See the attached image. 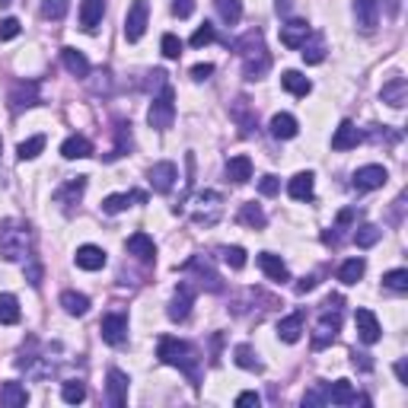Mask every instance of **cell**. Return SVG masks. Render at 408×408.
Masks as SVG:
<instances>
[{
    "label": "cell",
    "mask_w": 408,
    "mask_h": 408,
    "mask_svg": "<svg viewBox=\"0 0 408 408\" xmlns=\"http://www.w3.org/2000/svg\"><path fill=\"white\" fill-rule=\"evenodd\" d=\"M313 288H316V278H300L297 281V290H300V294H310Z\"/></svg>",
    "instance_id": "obj_57"
},
{
    "label": "cell",
    "mask_w": 408,
    "mask_h": 408,
    "mask_svg": "<svg viewBox=\"0 0 408 408\" xmlns=\"http://www.w3.org/2000/svg\"><path fill=\"white\" fill-rule=\"evenodd\" d=\"M99 335H102V341H109V345H125V338H128V316L106 313L102 322H99Z\"/></svg>",
    "instance_id": "obj_5"
},
{
    "label": "cell",
    "mask_w": 408,
    "mask_h": 408,
    "mask_svg": "<svg viewBox=\"0 0 408 408\" xmlns=\"http://www.w3.org/2000/svg\"><path fill=\"white\" fill-rule=\"evenodd\" d=\"M128 373H121V370H109V383H106V393H109V405L112 408H121L125 402H128Z\"/></svg>",
    "instance_id": "obj_11"
},
{
    "label": "cell",
    "mask_w": 408,
    "mask_h": 408,
    "mask_svg": "<svg viewBox=\"0 0 408 408\" xmlns=\"http://www.w3.org/2000/svg\"><path fill=\"white\" fill-rule=\"evenodd\" d=\"M61 306H64L70 316H86V313H90V297L77 294V290H64V294H61Z\"/></svg>",
    "instance_id": "obj_30"
},
{
    "label": "cell",
    "mask_w": 408,
    "mask_h": 408,
    "mask_svg": "<svg viewBox=\"0 0 408 408\" xmlns=\"http://www.w3.org/2000/svg\"><path fill=\"white\" fill-rule=\"evenodd\" d=\"M288 195L294 201H310L313 198V173H297L288 185Z\"/></svg>",
    "instance_id": "obj_29"
},
{
    "label": "cell",
    "mask_w": 408,
    "mask_h": 408,
    "mask_svg": "<svg viewBox=\"0 0 408 408\" xmlns=\"http://www.w3.org/2000/svg\"><path fill=\"white\" fill-rule=\"evenodd\" d=\"M157 357L163 363H169V367H179L185 377H189L191 386H201V367H198V351L195 345H189V341L182 338H159L157 345Z\"/></svg>",
    "instance_id": "obj_1"
},
{
    "label": "cell",
    "mask_w": 408,
    "mask_h": 408,
    "mask_svg": "<svg viewBox=\"0 0 408 408\" xmlns=\"http://www.w3.org/2000/svg\"><path fill=\"white\" fill-rule=\"evenodd\" d=\"M395 377H399V383H408V363L405 361L395 363Z\"/></svg>",
    "instance_id": "obj_58"
},
{
    "label": "cell",
    "mask_w": 408,
    "mask_h": 408,
    "mask_svg": "<svg viewBox=\"0 0 408 408\" xmlns=\"http://www.w3.org/2000/svg\"><path fill=\"white\" fill-rule=\"evenodd\" d=\"M258 268H262L265 274L272 281H278V284H284V281H290V272H288V265L281 262V256H274V252H262L258 256Z\"/></svg>",
    "instance_id": "obj_19"
},
{
    "label": "cell",
    "mask_w": 408,
    "mask_h": 408,
    "mask_svg": "<svg viewBox=\"0 0 408 408\" xmlns=\"http://www.w3.org/2000/svg\"><path fill=\"white\" fill-rule=\"evenodd\" d=\"M173 13L179 16V19H189V16L195 13V0H173Z\"/></svg>",
    "instance_id": "obj_50"
},
{
    "label": "cell",
    "mask_w": 408,
    "mask_h": 408,
    "mask_svg": "<svg viewBox=\"0 0 408 408\" xmlns=\"http://www.w3.org/2000/svg\"><path fill=\"white\" fill-rule=\"evenodd\" d=\"M70 10V0H45L42 3V16L45 19H64Z\"/></svg>",
    "instance_id": "obj_44"
},
{
    "label": "cell",
    "mask_w": 408,
    "mask_h": 408,
    "mask_svg": "<svg viewBox=\"0 0 408 408\" xmlns=\"http://www.w3.org/2000/svg\"><path fill=\"white\" fill-rule=\"evenodd\" d=\"M233 361H236V367H242V370H262V361L256 357L252 345H236V348H233Z\"/></svg>",
    "instance_id": "obj_36"
},
{
    "label": "cell",
    "mask_w": 408,
    "mask_h": 408,
    "mask_svg": "<svg viewBox=\"0 0 408 408\" xmlns=\"http://www.w3.org/2000/svg\"><path fill=\"white\" fill-rule=\"evenodd\" d=\"M354 19L363 32H373L377 29V19H379V7L377 0H354Z\"/></svg>",
    "instance_id": "obj_18"
},
{
    "label": "cell",
    "mask_w": 408,
    "mask_h": 408,
    "mask_svg": "<svg viewBox=\"0 0 408 408\" xmlns=\"http://www.w3.org/2000/svg\"><path fill=\"white\" fill-rule=\"evenodd\" d=\"M325 399L332 402V405H354L357 393H354V386H351L348 379H335L332 386H325Z\"/></svg>",
    "instance_id": "obj_20"
},
{
    "label": "cell",
    "mask_w": 408,
    "mask_h": 408,
    "mask_svg": "<svg viewBox=\"0 0 408 408\" xmlns=\"http://www.w3.org/2000/svg\"><path fill=\"white\" fill-rule=\"evenodd\" d=\"M383 288L395 290V294H405V290H408V272H405V268L386 272V274H383Z\"/></svg>",
    "instance_id": "obj_40"
},
{
    "label": "cell",
    "mask_w": 408,
    "mask_h": 408,
    "mask_svg": "<svg viewBox=\"0 0 408 408\" xmlns=\"http://www.w3.org/2000/svg\"><path fill=\"white\" fill-rule=\"evenodd\" d=\"M303 335V313H290V316H284L278 322V338L288 341V345H294V341H300Z\"/></svg>",
    "instance_id": "obj_25"
},
{
    "label": "cell",
    "mask_w": 408,
    "mask_h": 408,
    "mask_svg": "<svg viewBox=\"0 0 408 408\" xmlns=\"http://www.w3.org/2000/svg\"><path fill=\"white\" fill-rule=\"evenodd\" d=\"M32 252V230L23 220H3L0 223V256L7 262H26Z\"/></svg>",
    "instance_id": "obj_2"
},
{
    "label": "cell",
    "mask_w": 408,
    "mask_h": 408,
    "mask_svg": "<svg viewBox=\"0 0 408 408\" xmlns=\"http://www.w3.org/2000/svg\"><path fill=\"white\" fill-rule=\"evenodd\" d=\"M175 179H179V166H175V163H169V159L153 163V166H150V185H153V191H159V195L173 191Z\"/></svg>",
    "instance_id": "obj_7"
},
{
    "label": "cell",
    "mask_w": 408,
    "mask_h": 408,
    "mask_svg": "<svg viewBox=\"0 0 408 408\" xmlns=\"http://www.w3.org/2000/svg\"><path fill=\"white\" fill-rule=\"evenodd\" d=\"M0 147H3V141H0Z\"/></svg>",
    "instance_id": "obj_60"
},
{
    "label": "cell",
    "mask_w": 408,
    "mask_h": 408,
    "mask_svg": "<svg viewBox=\"0 0 408 408\" xmlns=\"http://www.w3.org/2000/svg\"><path fill=\"white\" fill-rule=\"evenodd\" d=\"M19 322V303L13 294H0V325H16Z\"/></svg>",
    "instance_id": "obj_37"
},
{
    "label": "cell",
    "mask_w": 408,
    "mask_h": 408,
    "mask_svg": "<svg viewBox=\"0 0 408 408\" xmlns=\"http://www.w3.org/2000/svg\"><path fill=\"white\" fill-rule=\"evenodd\" d=\"M102 13H106V0H84L80 3V26H84V32H96V26L102 23Z\"/></svg>",
    "instance_id": "obj_16"
},
{
    "label": "cell",
    "mask_w": 408,
    "mask_h": 408,
    "mask_svg": "<svg viewBox=\"0 0 408 408\" xmlns=\"http://www.w3.org/2000/svg\"><path fill=\"white\" fill-rule=\"evenodd\" d=\"M268 68H272V58L265 54V48H258V52L246 54V64H242V77H246V80H262V77L268 74Z\"/></svg>",
    "instance_id": "obj_15"
},
{
    "label": "cell",
    "mask_w": 408,
    "mask_h": 408,
    "mask_svg": "<svg viewBox=\"0 0 408 408\" xmlns=\"http://www.w3.org/2000/svg\"><path fill=\"white\" fill-rule=\"evenodd\" d=\"M19 36V19L7 16V19H0V38H16Z\"/></svg>",
    "instance_id": "obj_49"
},
{
    "label": "cell",
    "mask_w": 408,
    "mask_h": 408,
    "mask_svg": "<svg viewBox=\"0 0 408 408\" xmlns=\"http://www.w3.org/2000/svg\"><path fill=\"white\" fill-rule=\"evenodd\" d=\"M191 303H195V290H191V284H179V290H175V297L169 300V310L166 316L173 319V322H182V319H189L191 313Z\"/></svg>",
    "instance_id": "obj_10"
},
{
    "label": "cell",
    "mask_w": 408,
    "mask_h": 408,
    "mask_svg": "<svg viewBox=\"0 0 408 408\" xmlns=\"http://www.w3.org/2000/svg\"><path fill=\"white\" fill-rule=\"evenodd\" d=\"M144 191H131V195H109L106 201H102V211L106 214H121V211H128L131 201H144Z\"/></svg>",
    "instance_id": "obj_33"
},
{
    "label": "cell",
    "mask_w": 408,
    "mask_h": 408,
    "mask_svg": "<svg viewBox=\"0 0 408 408\" xmlns=\"http://www.w3.org/2000/svg\"><path fill=\"white\" fill-rule=\"evenodd\" d=\"M379 96H383L386 106L402 109L408 102V80H405V77H393V80L383 86V93H379Z\"/></svg>",
    "instance_id": "obj_14"
},
{
    "label": "cell",
    "mask_w": 408,
    "mask_h": 408,
    "mask_svg": "<svg viewBox=\"0 0 408 408\" xmlns=\"http://www.w3.org/2000/svg\"><path fill=\"white\" fill-rule=\"evenodd\" d=\"M214 38H217V36H214V26H211V23H204V26H198L195 36L189 38V45H191V48H204V45H211Z\"/></svg>",
    "instance_id": "obj_45"
},
{
    "label": "cell",
    "mask_w": 408,
    "mask_h": 408,
    "mask_svg": "<svg viewBox=\"0 0 408 408\" xmlns=\"http://www.w3.org/2000/svg\"><path fill=\"white\" fill-rule=\"evenodd\" d=\"M61 399L68 402V405H80V402L86 399V386L80 383V379H70V383H64V389H61Z\"/></svg>",
    "instance_id": "obj_39"
},
{
    "label": "cell",
    "mask_w": 408,
    "mask_h": 408,
    "mask_svg": "<svg viewBox=\"0 0 408 408\" xmlns=\"http://www.w3.org/2000/svg\"><path fill=\"white\" fill-rule=\"evenodd\" d=\"M281 86H284L288 93H294V96H310V90H313V84L300 74V70H284V77H281Z\"/></svg>",
    "instance_id": "obj_31"
},
{
    "label": "cell",
    "mask_w": 408,
    "mask_h": 408,
    "mask_svg": "<svg viewBox=\"0 0 408 408\" xmlns=\"http://www.w3.org/2000/svg\"><path fill=\"white\" fill-rule=\"evenodd\" d=\"M36 102H38V84H19L10 93V109L13 112H23V109L36 106Z\"/></svg>",
    "instance_id": "obj_21"
},
{
    "label": "cell",
    "mask_w": 408,
    "mask_h": 408,
    "mask_svg": "<svg viewBox=\"0 0 408 408\" xmlns=\"http://www.w3.org/2000/svg\"><path fill=\"white\" fill-rule=\"evenodd\" d=\"M227 179L236 182V185H242V182H249L252 179V159L249 157H230L227 159Z\"/></svg>",
    "instance_id": "obj_26"
},
{
    "label": "cell",
    "mask_w": 408,
    "mask_h": 408,
    "mask_svg": "<svg viewBox=\"0 0 408 408\" xmlns=\"http://www.w3.org/2000/svg\"><path fill=\"white\" fill-rule=\"evenodd\" d=\"M354 220H357V211L354 207H348V211L338 214V227H348V223H354Z\"/></svg>",
    "instance_id": "obj_56"
},
{
    "label": "cell",
    "mask_w": 408,
    "mask_h": 408,
    "mask_svg": "<svg viewBox=\"0 0 408 408\" xmlns=\"http://www.w3.org/2000/svg\"><path fill=\"white\" fill-rule=\"evenodd\" d=\"M258 402H262V399H258V393H240V395H236V405H240V408L258 405Z\"/></svg>",
    "instance_id": "obj_55"
},
{
    "label": "cell",
    "mask_w": 408,
    "mask_h": 408,
    "mask_svg": "<svg viewBox=\"0 0 408 408\" xmlns=\"http://www.w3.org/2000/svg\"><path fill=\"white\" fill-rule=\"evenodd\" d=\"M217 3V13H220V19L227 26H236L242 19V3L240 0H214Z\"/></svg>",
    "instance_id": "obj_38"
},
{
    "label": "cell",
    "mask_w": 408,
    "mask_h": 408,
    "mask_svg": "<svg viewBox=\"0 0 408 408\" xmlns=\"http://www.w3.org/2000/svg\"><path fill=\"white\" fill-rule=\"evenodd\" d=\"M310 36H313V29L306 19H288V23L281 26V42H284L290 52H300V48L310 42Z\"/></svg>",
    "instance_id": "obj_6"
},
{
    "label": "cell",
    "mask_w": 408,
    "mask_h": 408,
    "mask_svg": "<svg viewBox=\"0 0 408 408\" xmlns=\"http://www.w3.org/2000/svg\"><path fill=\"white\" fill-rule=\"evenodd\" d=\"M0 402L7 408H26V402H29V393H26L23 383H3V389H0Z\"/></svg>",
    "instance_id": "obj_27"
},
{
    "label": "cell",
    "mask_w": 408,
    "mask_h": 408,
    "mask_svg": "<svg viewBox=\"0 0 408 408\" xmlns=\"http://www.w3.org/2000/svg\"><path fill=\"white\" fill-rule=\"evenodd\" d=\"M182 272H198V278H201V284L207 290H223V281H220V274L214 272L211 265H207V258H201V256H195V258H189V262L182 265Z\"/></svg>",
    "instance_id": "obj_9"
},
{
    "label": "cell",
    "mask_w": 408,
    "mask_h": 408,
    "mask_svg": "<svg viewBox=\"0 0 408 408\" xmlns=\"http://www.w3.org/2000/svg\"><path fill=\"white\" fill-rule=\"evenodd\" d=\"M93 153V144L84 134H70L64 144H61V157L64 159H86Z\"/></svg>",
    "instance_id": "obj_24"
},
{
    "label": "cell",
    "mask_w": 408,
    "mask_h": 408,
    "mask_svg": "<svg viewBox=\"0 0 408 408\" xmlns=\"http://www.w3.org/2000/svg\"><path fill=\"white\" fill-rule=\"evenodd\" d=\"M361 141H363V134L357 131L354 121H341L338 128H335V134H332V147H335V150H354Z\"/></svg>",
    "instance_id": "obj_12"
},
{
    "label": "cell",
    "mask_w": 408,
    "mask_h": 408,
    "mask_svg": "<svg viewBox=\"0 0 408 408\" xmlns=\"http://www.w3.org/2000/svg\"><path fill=\"white\" fill-rule=\"evenodd\" d=\"M220 256H223V262H227L230 268H242V265H246V249H242V246H223Z\"/></svg>",
    "instance_id": "obj_46"
},
{
    "label": "cell",
    "mask_w": 408,
    "mask_h": 408,
    "mask_svg": "<svg viewBox=\"0 0 408 408\" xmlns=\"http://www.w3.org/2000/svg\"><path fill=\"white\" fill-rule=\"evenodd\" d=\"M159 45H163V54H166L169 61L182 58V38H179V36H173V32H166V36H163V42H159Z\"/></svg>",
    "instance_id": "obj_47"
},
{
    "label": "cell",
    "mask_w": 408,
    "mask_h": 408,
    "mask_svg": "<svg viewBox=\"0 0 408 408\" xmlns=\"http://www.w3.org/2000/svg\"><path fill=\"white\" fill-rule=\"evenodd\" d=\"M147 19H150V3L147 0H134L125 13V38L128 42H141L147 32Z\"/></svg>",
    "instance_id": "obj_4"
},
{
    "label": "cell",
    "mask_w": 408,
    "mask_h": 408,
    "mask_svg": "<svg viewBox=\"0 0 408 408\" xmlns=\"http://www.w3.org/2000/svg\"><path fill=\"white\" fill-rule=\"evenodd\" d=\"M26 281H29L32 288H38V284H42V265H26Z\"/></svg>",
    "instance_id": "obj_52"
},
{
    "label": "cell",
    "mask_w": 408,
    "mask_h": 408,
    "mask_svg": "<svg viewBox=\"0 0 408 408\" xmlns=\"http://www.w3.org/2000/svg\"><path fill=\"white\" fill-rule=\"evenodd\" d=\"M128 252L134 258H141V262H153V258H157V246H153V240L147 233H131L128 236Z\"/></svg>",
    "instance_id": "obj_23"
},
{
    "label": "cell",
    "mask_w": 408,
    "mask_h": 408,
    "mask_svg": "<svg viewBox=\"0 0 408 408\" xmlns=\"http://www.w3.org/2000/svg\"><path fill=\"white\" fill-rule=\"evenodd\" d=\"M61 58H64V68H68L74 77H90V61H86L84 52H77V48H64Z\"/></svg>",
    "instance_id": "obj_28"
},
{
    "label": "cell",
    "mask_w": 408,
    "mask_h": 408,
    "mask_svg": "<svg viewBox=\"0 0 408 408\" xmlns=\"http://www.w3.org/2000/svg\"><path fill=\"white\" fill-rule=\"evenodd\" d=\"M351 361H354V367L357 370H373V361H370V354H363V351H354V354H351Z\"/></svg>",
    "instance_id": "obj_51"
},
{
    "label": "cell",
    "mask_w": 408,
    "mask_h": 408,
    "mask_svg": "<svg viewBox=\"0 0 408 408\" xmlns=\"http://www.w3.org/2000/svg\"><path fill=\"white\" fill-rule=\"evenodd\" d=\"M379 236H383V230H379V227H373V223H363V227L354 233V242L361 246V249H370Z\"/></svg>",
    "instance_id": "obj_43"
},
{
    "label": "cell",
    "mask_w": 408,
    "mask_h": 408,
    "mask_svg": "<svg viewBox=\"0 0 408 408\" xmlns=\"http://www.w3.org/2000/svg\"><path fill=\"white\" fill-rule=\"evenodd\" d=\"M77 268H84V272H99V268H106V252L99 249V246H80L77 249Z\"/></svg>",
    "instance_id": "obj_17"
},
{
    "label": "cell",
    "mask_w": 408,
    "mask_h": 408,
    "mask_svg": "<svg viewBox=\"0 0 408 408\" xmlns=\"http://www.w3.org/2000/svg\"><path fill=\"white\" fill-rule=\"evenodd\" d=\"M211 74H214V64H195V68H191V77H195L198 84H201V80H207Z\"/></svg>",
    "instance_id": "obj_53"
},
{
    "label": "cell",
    "mask_w": 408,
    "mask_h": 408,
    "mask_svg": "<svg viewBox=\"0 0 408 408\" xmlns=\"http://www.w3.org/2000/svg\"><path fill=\"white\" fill-rule=\"evenodd\" d=\"M278 189H281V182H278V175H262V182H258V191H262L265 198H272V195H278Z\"/></svg>",
    "instance_id": "obj_48"
},
{
    "label": "cell",
    "mask_w": 408,
    "mask_h": 408,
    "mask_svg": "<svg viewBox=\"0 0 408 408\" xmlns=\"http://www.w3.org/2000/svg\"><path fill=\"white\" fill-rule=\"evenodd\" d=\"M236 220H240L242 227L262 230V227H265V211L258 207V204H242V207H240V214H236Z\"/></svg>",
    "instance_id": "obj_35"
},
{
    "label": "cell",
    "mask_w": 408,
    "mask_h": 408,
    "mask_svg": "<svg viewBox=\"0 0 408 408\" xmlns=\"http://www.w3.org/2000/svg\"><path fill=\"white\" fill-rule=\"evenodd\" d=\"M84 189H86V175H77V179L68 182V185H61V189L54 191V198H58L61 204H77L80 195H84Z\"/></svg>",
    "instance_id": "obj_32"
},
{
    "label": "cell",
    "mask_w": 408,
    "mask_h": 408,
    "mask_svg": "<svg viewBox=\"0 0 408 408\" xmlns=\"http://www.w3.org/2000/svg\"><path fill=\"white\" fill-rule=\"evenodd\" d=\"M42 150H45V134H36V137H29V141H23L16 153H19V159H36Z\"/></svg>",
    "instance_id": "obj_42"
},
{
    "label": "cell",
    "mask_w": 408,
    "mask_h": 408,
    "mask_svg": "<svg viewBox=\"0 0 408 408\" xmlns=\"http://www.w3.org/2000/svg\"><path fill=\"white\" fill-rule=\"evenodd\" d=\"M268 131H272V137H278V141H290V137H297L300 125H297L294 115L278 112V115L272 118V125H268Z\"/></svg>",
    "instance_id": "obj_22"
},
{
    "label": "cell",
    "mask_w": 408,
    "mask_h": 408,
    "mask_svg": "<svg viewBox=\"0 0 408 408\" xmlns=\"http://www.w3.org/2000/svg\"><path fill=\"white\" fill-rule=\"evenodd\" d=\"M10 3H13V0H0V7H10Z\"/></svg>",
    "instance_id": "obj_59"
},
{
    "label": "cell",
    "mask_w": 408,
    "mask_h": 408,
    "mask_svg": "<svg viewBox=\"0 0 408 408\" xmlns=\"http://www.w3.org/2000/svg\"><path fill=\"white\" fill-rule=\"evenodd\" d=\"M303 61H306V64H322L325 61V42H322V36H316L310 42V45H303Z\"/></svg>",
    "instance_id": "obj_41"
},
{
    "label": "cell",
    "mask_w": 408,
    "mask_h": 408,
    "mask_svg": "<svg viewBox=\"0 0 408 408\" xmlns=\"http://www.w3.org/2000/svg\"><path fill=\"white\" fill-rule=\"evenodd\" d=\"M354 325H357V335H361L363 345H377L379 341V322L370 310H357L354 313Z\"/></svg>",
    "instance_id": "obj_13"
},
{
    "label": "cell",
    "mask_w": 408,
    "mask_h": 408,
    "mask_svg": "<svg viewBox=\"0 0 408 408\" xmlns=\"http://www.w3.org/2000/svg\"><path fill=\"white\" fill-rule=\"evenodd\" d=\"M322 402H329L325 399V389H313V393L303 395V405H322Z\"/></svg>",
    "instance_id": "obj_54"
},
{
    "label": "cell",
    "mask_w": 408,
    "mask_h": 408,
    "mask_svg": "<svg viewBox=\"0 0 408 408\" xmlns=\"http://www.w3.org/2000/svg\"><path fill=\"white\" fill-rule=\"evenodd\" d=\"M147 121H150V128H157V131L173 128V121H175V93H173V86L169 84H163L159 96H153L150 112H147Z\"/></svg>",
    "instance_id": "obj_3"
},
{
    "label": "cell",
    "mask_w": 408,
    "mask_h": 408,
    "mask_svg": "<svg viewBox=\"0 0 408 408\" xmlns=\"http://www.w3.org/2000/svg\"><path fill=\"white\" fill-rule=\"evenodd\" d=\"M386 179H389V173H386V166H377V163H370V166H361L354 173V189L357 191H373V189H383Z\"/></svg>",
    "instance_id": "obj_8"
},
{
    "label": "cell",
    "mask_w": 408,
    "mask_h": 408,
    "mask_svg": "<svg viewBox=\"0 0 408 408\" xmlns=\"http://www.w3.org/2000/svg\"><path fill=\"white\" fill-rule=\"evenodd\" d=\"M363 272H367V262H363V258H348V262L338 268V281L341 284H357V281L363 278Z\"/></svg>",
    "instance_id": "obj_34"
}]
</instances>
